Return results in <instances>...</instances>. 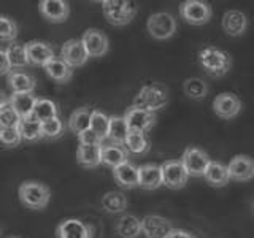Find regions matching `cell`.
I'll return each instance as SVG.
<instances>
[{
    "label": "cell",
    "mask_w": 254,
    "mask_h": 238,
    "mask_svg": "<svg viewBox=\"0 0 254 238\" xmlns=\"http://www.w3.org/2000/svg\"><path fill=\"white\" fill-rule=\"evenodd\" d=\"M198 63L210 76L221 78L232 68V58L227 51L216 46H205L198 53Z\"/></svg>",
    "instance_id": "6da1fadb"
},
{
    "label": "cell",
    "mask_w": 254,
    "mask_h": 238,
    "mask_svg": "<svg viewBox=\"0 0 254 238\" xmlns=\"http://www.w3.org/2000/svg\"><path fill=\"white\" fill-rule=\"evenodd\" d=\"M169 89L161 83H151L143 86L133 99V107L143 108L151 113L165 108L169 105Z\"/></svg>",
    "instance_id": "7a4b0ae2"
},
{
    "label": "cell",
    "mask_w": 254,
    "mask_h": 238,
    "mask_svg": "<svg viewBox=\"0 0 254 238\" xmlns=\"http://www.w3.org/2000/svg\"><path fill=\"white\" fill-rule=\"evenodd\" d=\"M21 203L29 210H43L51 200V190L40 181H24L18 189Z\"/></svg>",
    "instance_id": "3957f363"
},
{
    "label": "cell",
    "mask_w": 254,
    "mask_h": 238,
    "mask_svg": "<svg viewBox=\"0 0 254 238\" xmlns=\"http://www.w3.org/2000/svg\"><path fill=\"white\" fill-rule=\"evenodd\" d=\"M102 10L108 24L123 27L135 18L138 6L135 2H127V0H103Z\"/></svg>",
    "instance_id": "277c9868"
},
{
    "label": "cell",
    "mask_w": 254,
    "mask_h": 238,
    "mask_svg": "<svg viewBox=\"0 0 254 238\" xmlns=\"http://www.w3.org/2000/svg\"><path fill=\"white\" fill-rule=\"evenodd\" d=\"M180 16L190 26H203L211 19L213 8L202 0H186L180 5Z\"/></svg>",
    "instance_id": "5b68a950"
},
{
    "label": "cell",
    "mask_w": 254,
    "mask_h": 238,
    "mask_svg": "<svg viewBox=\"0 0 254 238\" xmlns=\"http://www.w3.org/2000/svg\"><path fill=\"white\" fill-rule=\"evenodd\" d=\"M148 34L154 40H169L177 34V19L170 13L159 11L151 14L146 22Z\"/></svg>",
    "instance_id": "8992f818"
},
{
    "label": "cell",
    "mask_w": 254,
    "mask_h": 238,
    "mask_svg": "<svg viewBox=\"0 0 254 238\" xmlns=\"http://www.w3.org/2000/svg\"><path fill=\"white\" fill-rule=\"evenodd\" d=\"M162 169V179H164V186L178 190L186 187L188 181H189V173L183 165L181 159L180 161H167L161 164Z\"/></svg>",
    "instance_id": "52a82bcc"
},
{
    "label": "cell",
    "mask_w": 254,
    "mask_h": 238,
    "mask_svg": "<svg viewBox=\"0 0 254 238\" xmlns=\"http://www.w3.org/2000/svg\"><path fill=\"white\" fill-rule=\"evenodd\" d=\"M181 162L188 170L189 177H205V172L211 164V159L208 154L202 151L200 148L189 146L185 149V153L181 156Z\"/></svg>",
    "instance_id": "ba28073f"
},
{
    "label": "cell",
    "mask_w": 254,
    "mask_h": 238,
    "mask_svg": "<svg viewBox=\"0 0 254 238\" xmlns=\"http://www.w3.org/2000/svg\"><path fill=\"white\" fill-rule=\"evenodd\" d=\"M124 119H126L127 125H129L130 132L148 133L156 125L157 116H156V113H151V111H146L143 108L132 105L130 108H127Z\"/></svg>",
    "instance_id": "9c48e42d"
},
{
    "label": "cell",
    "mask_w": 254,
    "mask_h": 238,
    "mask_svg": "<svg viewBox=\"0 0 254 238\" xmlns=\"http://www.w3.org/2000/svg\"><path fill=\"white\" fill-rule=\"evenodd\" d=\"M213 111L221 119H234L242 113V100L232 92L218 94L213 100Z\"/></svg>",
    "instance_id": "30bf717a"
},
{
    "label": "cell",
    "mask_w": 254,
    "mask_h": 238,
    "mask_svg": "<svg viewBox=\"0 0 254 238\" xmlns=\"http://www.w3.org/2000/svg\"><path fill=\"white\" fill-rule=\"evenodd\" d=\"M143 235L146 238H169L173 232V224L159 214H146L141 218Z\"/></svg>",
    "instance_id": "8fae6325"
},
{
    "label": "cell",
    "mask_w": 254,
    "mask_h": 238,
    "mask_svg": "<svg viewBox=\"0 0 254 238\" xmlns=\"http://www.w3.org/2000/svg\"><path fill=\"white\" fill-rule=\"evenodd\" d=\"M81 42L89 58H103L110 50L108 37L99 29H87L81 37Z\"/></svg>",
    "instance_id": "7c38bea8"
},
{
    "label": "cell",
    "mask_w": 254,
    "mask_h": 238,
    "mask_svg": "<svg viewBox=\"0 0 254 238\" xmlns=\"http://www.w3.org/2000/svg\"><path fill=\"white\" fill-rule=\"evenodd\" d=\"M61 59H64L70 67H83L89 59L86 48L81 40L70 38L61 48Z\"/></svg>",
    "instance_id": "4fadbf2b"
},
{
    "label": "cell",
    "mask_w": 254,
    "mask_h": 238,
    "mask_svg": "<svg viewBox=\"0 0 254 238\" xmlns=\"http://www.w3.org/2000/svg\"><path fill=\"white\" fill-rule=\"evenodd\" d=\"M38 10L46 21L54 24L65 22L70 14V6L64 0H42L38 3Z\"/></svg>",
    "instance_id": "5bb4252c"
},
{
    "label": "cell",
    "mask_w": 254,
    "mask_h": 238,
    "mask_svg": "<svg viewBox=\"0 0 254 238\" xmlns=\"http://www.w3.org/2000/svg\"><path fill=\"white\" fill-rule=\"evenodd\" d=\"M230 179L235 181H250L254 178V159L245 154H238L230 159L227 165Z\"/></svg>",
    "instance_id": "9a60e30c"
},
{
    "label": "cell",
    "mask_w": 254,
    "mask_h": 238,
    "mask_svg": "<svg viewBox=\"0 0 254 238\" xmlns=\"http://www.w3.org/2000/svg\"><path fill=\"white\" fill-rule=\"evenodd\" d=\"M26 50H27V56H29V62L34 63V65L46 67L48 63L56 59L53 46L45 42L30 40V42L26 43Z\"/></svg>",
    "instance_id": "2e32d148"
},
{
    "label": "cell",
    "mask_w": 254,
    "mask_h": 238,
    "mask_svg": "<svg viewBox=\"0 0 254 238\" xmlns=\"http://www.w3.org/2000/svg\"><path fill=\"white\" fill-rule=\"evenodd\" d=\"M248 18L238 10H230L222 14L221 26L229 37H242L248 30Z\"/></svg>",
    "instance_id": "e0dca14e"
},
{
    "label": "cell",
    "mask_w": 254,
    "mask_h": 238,
    "mask_svg": "<svg viewBox=\"0 0 254 238\" xmlns=\"http://www.w3.org/2000/svg\"><path fill=\"white\" fill-rule=\"evenodd\" d=\"M56 238H92V232L83 221L70 218L56 227Z\"/></svg>",
    "instance_id": "ac0fdd59"
},
{
    "label": "cell",
    "mask_w": 254,
    "mask_h": 238,
    "mask_svg": "<svg viewBox=\"0 0 254 238\" xmlns=\"http://www.w3.org/2000/svg\"><path fill=\"white\" fill-rule=\"evenodd\" d=\"M113 178L119 186L124 189L140 187V170L132 162H126L113 169Z\"/></svg>",
    "instance_id": "d6986e66"
},
{
    "label": "cell",
    "mask_w": 254,
    "mask_h": 238,
    "mask_svg": "<svg viewBox=\"0 0 254 238\" xmlns=\"http://www.w3.org/2000/svg\"><path fill=\"white\" fill-rule=\"evenodd\" d=\"M140 170V187L145 190H154L164 186L162 169L157 164H145L138 167Z\"/></svg>",
    "instance_id": "ffe728a7"
},
{
    "label": "cell",
    "mask_w": 254,
    "mask_h": 238,
    "mask_svg": "<svg viewBox=\"0 0 254 238\" xmlns=\"http://www.w3.org/2000/svg\"><path fill=\"white\" fill-rule=\"evenodd\" d=\"M129 162V151L123 145H116V143H105L102 145V164L108 165L111 169Z\"/></svg>",
    "instance_id": "44dd1931"
},
{
    "label": "cell",
    "mask_w": 254,
    "mask_h": 238,
    "mask_svg": "<svg viewBox=\"0 0 254 238\" xmlns=\"http://www.w3.org/2000/svg\"><path fill=\"white\" fill-rule=\"evenodd\" d=\"M116 234L121 238H138L143 234L141 219L135 214H123L116 224Z\"/></svg>",
    "instance_id": "7402d4cb"
},
{
    "label": "cell",
    "mask_w": 254,
    "mask_h": 238,
    "mask_svg": "<svg viewBox=\"0 0 254 238\" xmlns=\"http://www.w3.org/2000/svg\"><path fill=\"white\" fill-rule=\"evenodd\" d=\"M8 86L13 94H34L37 89V81L34 76H30L22 71H13L8 75Z\"/></svg>",
    "instance_id": "603a6c76"
},
{
    "label": "cell",
    "mask_w": 254,
    "mask_h": 238,
    "mask_svg": "<svg viewBox=\"0 0 254 238\" xmlns=\"http://www.w3.org/2000/svg\"><path fill=\"white\" fill-rule=\"evenodd\" d=\"M45 71H46L48 76L59 84H67L71 79V76H73V67H70L65 60L58 59V58H56L53 62L48 63V65L45 67Z\"/></svg>",
    "instance_id": "cb8c5ba5"
},
{
    "label": "cell",
    "mask_w": 254,
    "mask_h": 238,
    "mask_svg": "<svg viewBox=\"0 0 254 238\" xmlns=\"http://www.w3.org/2000/svg\"><path fill=\"white\" fill-rule=\"evenodd\" d=\"M92 111L89 107H81L75 110L68 118V129L75 135H79L86 130L91 129V121H92Z\"/></svg>",
    "instance_id": "d4e9b609"
},
{
    "label": "cell",
    "mask_w": 254,
    "mask_h": 238,
    "mask_svg": "<svg viewBox=\"0 0 254 238\" xmlns=\"http://www.w3.org/2000/svg\"><path fill=\"white\" fill-rule=\"evenodd\" d=\"M203 178L213 187H224V186H227L229 179H230L227 165L221 164V162L211 161V164L208 165V169H206V172H205Z\"/></svg>",
    "instance_id": "484cf974"
},
{
    "label": "cell",
    "mask_w": 254,
    "mask_h": 238,
    "mask_svg": "<svg viewBox=\"0 0 254 238\" xmlns=\"http://www.w3.org/2000/svg\"><path fill=\"white\" fill-rule=\"evenodd\" d=\"M76 162L86 169H95L102 164V146L79 145L76 149Z\"/></svg>",
    "instance_id": "4316f807"
},
{
    "label": "cell",
    "mask_w": 254,
    "mask_h": 238,
    "mask_svg": "<svg viewBox=\"0 0 254 238\" xmlns=\"http://www.w3.org/2000/svg\"><path fill=\"white\" fill-rule=\"evenodd\" d=\"M129 125H127L124 116H111L110 119V130L108 138L110 143H116V145H126V140L129 137Z\"/></svg>",
    "instance_id": "83f0119b"
},
{
    "label": "cell",
    "mask_w": 254,
    "mask_h": 238,
    "mask_svg": "<svg viewBox=\"0 0 254 238\" xmlns=\"http://www.w3.org/2000/svg\"><path fill=\"white\" fill-rule=\"evenodd\" d=\"M37 97L34 94H11V97L8 99L10 105L18 111L22 119H27L32 116V111L37 103Z\"/></svg>",
    "instance_id": "f1b7e54d"
},
{
    "label": "cell",
    "mask_w": 254,
    "mask_h": 238,
    "mask_svg": "<svg viewBox=\"0 0 254 238\" xmlns=\"http://www.w3.org/2000/svg\"><path fill=\"white\" fill-rule=\"evenodd\" d=\"M102 206L110 214L124 213L127 208V197L121 190H110L102 197Z\"/></svg>",
    "instance_id": "f546056e"
},
{
    "label": "cell",
    "mask_w": 254,
    "mask_h": 238,
    "mask_svg": "<svg viewBox=\"0 0 254 238\" xmlns=\"http://www.w3.org/2000/svg\"><path fill=\"white\" fill-rule=\"evenodd\" d=\"M58 115H59L58 107H56V103L53 100L38 99L30 118L35 119V121H38V122H46L53 118H58Z\"/></svg>",
    "instance_id": "4dcf8cb0"
},
{
    "label": "cell",
    "mask_w": 254,
    "mask_h": 238,
    "mask_svg": "<svg viewBox=\"0 0 254 238\" xmlns=\"http://www.w3.org/2000/svg\"><path fill=\"white\" fill-rule=\"evenodd\" d=\"M8 60H10L13 70L18 68H24L26 65H29V56H27V50L26 45H19V43H10L6 48H3Z\"/></svg>",
    "instance_id": "1f68e13d"
},
{
    "label": "cell",
    "mask_w": 254,
    "mask_h": 238,
    "mask_svg": "<svg viewBox=\"0 0 254 238\" xmlns=\"http://www.w3.org/2000/svg\"><path fill=\"white\" fill-rule=\"evenodd\" d=\"M126 149L132 154H146L151 149V141L148 138V133L143 132H130L126 140Z\"/></svg>",
    "instance_id": "d6a6232c"
},
{
    "label": "cell",
    "mask_w": 254,
    "mask_h": 238,
    "mask_svg": "<svg viewBox=\"0 0 254 238\" xmlns=\"http://www.w3.org/2000/svg\"><path fill=\"white\" fill-rule=\"evenodd\" d=\"M21 122H22L21 115L3 97L2 107H0V125H2V129H16V127L21 125Z\"/></svg>",
    "instance_id": "836d02e7"
},
{
    "label": "cell",
    "mask_w": 254,
    "mask_h": 238,
    "mask_svg": "<svg viewBox=\"0 0 254 238\" xmlns=\"http://www.w3.org/2000/svg\"><path fill=\"white\" fill-rule=\"evenodd\" d=\"M183 91L192 100H202L208 94V86L202 78H188L183 83Z\"/></svg>",
    "instance_id": "e575fe53"
},
{
    "label": "cell",
    "mask_w": 254,
    "mask_h": 238,
    "mask_svg": "<svg viewBox=\"0 0 254 238\" xmlns=\"http://www.w3.org/2000/svg\"><path fill=\"white\" fill-rule=\"evenodd\" d=\"M19 130H21L22 138L26 141H37V140L45 138L42 122H38L32 118L22 119V122L19 125Z\"/></svg>",
    "instance_id": "d590c367"
},
{
    "label": "cell",
    "mask_w": 254,
    "mask_h": 238,
    "mask_svg": "<svg viewBox=\"0 0 254 238\" xmlns=\"http://www.w3.org/2000/svg\"><path fill=\"white\" fill-rule=\"evenodd\" d=\"M110 116L102 113L99 110L92 111V121H91V129L99 135V137L105 141L108 138V130H110Z\"/></svg>",
    "instance_id": "8d00e7d4"
},
{
    "label": "cell",
    "mask_w": 254,
    "mask_h": 238,
    "mask_svg": "<svg viewBox=\"0 0 254 238\" xmlns=\"http://www.w3.org/2000/svg\"><path fill=\"white\" fill-rule=\"evenodd\" d=\"M16 37H18V26H16V22L13 19L3 14L0 18V40L6 43V42H13Z\"/></svg>",
    "instance_id": "74e56055"
},
{
    "label": "cell",
    "mask_w": 254,
    "mask_h": 238,
    "mask_svg": "<svg viewBox=\"0 0 254 238\" xmlns=\"http://www.w3.org/2000/svg\"><path fill=\"white\" fill-rule=\"evenodd\" d=\"M42 127H43V135L45 138H59L61 135L64 133V124L61 121V118H53L50 121L46 122H42Z\"/></svg>",
    "instance_id": "f35d334b"
},
{
    "label": "cell",
    "mask_w": 254,
    "mask_h": 238,
    "mask_svg": "<svg viewBox=\"0 0 254 238\" xmlns=\"http://www.w3.org/2000/svg\"><path fill=\"white\" fill-rule=\"evenodd\" d=\"M0 138H2L5 148H16V146H19L21 141L24 140L19 127H16V129H2L0 130Z\"/></svg>",
    "instance_id": "ab89813d"
},
{
    "label": "cell",
    "mask_w": 254,
    "mask_h": 238,
    "mask_svg": "<svg viewBox=\"0 0 254 238\" xmlns=\"http://www.w3.org/2000/svg\"><path fill=\"white\" fill-rule=\"evenodd\" d=\"M76 137H78L79 145H87V146H102L103 145V140L92 129L79 133V135H76Z\"/></svg>",
    "instance_id": "60d3db41"
},
{
    "label": "cell",
    "mask_w": 254,
    "mask_h": 238,
    "mask_svg": "<svg viewBox=\"0 0 254 238\" xmlns=\"http://www.w3.org/2000/svg\"><path fill=\"white\" fill-rule=\"evenodd\" d=\"M0 59H2V68H0V73L6 75V76L10 75V73H13V67H11L10 60H8V56H6L5 50L0 51Z\"/></svg>",
    "instance_id": "b9f144b4"
},
{
    "label": "cell",
    "mask_w": 254,
    "mask_h": 238,
    "mask_svg": "<svg viewBox=\"0 0 254 238\" xmlns=\"http://www.w3.org/2000/svg\"><path fill=\"white\" fill-rule=\"evenodd\" d=\"M169 238H197L194 234H190L189 230L185 229H173V232L170 234Z\"/></svg>",
    "instance_id": "7bdbcfd3"
},
{
    "label": "cell",
    "mask_w": 254,
    "mask_h": 238,
    "mask_svg": "<svg viewBox=\"0 0 254 238\" xmlns=\"http://www.w3.org/2000/svg\"><path fill=\"white\" fill-rule=\"evenodd\" d=\"M8 238H21V237H8Z\"/></svg>",
    "instance_id": "ee69618b"
},
{
    "label": "cell",
    "mask_w": 254,
    "mask_h": 238,
    "mask_svg": "<svg viewBox=\"0 0 254 238\" xmlns=\"http://www.w3.org/2000/svg\"><path fill=\"white\" fill-rule=\"evenodd\" d=\"M253 211H254V200H253Z\"/></svg>",
    "instance_id": "f6af8a7d"
}]
</instances>
